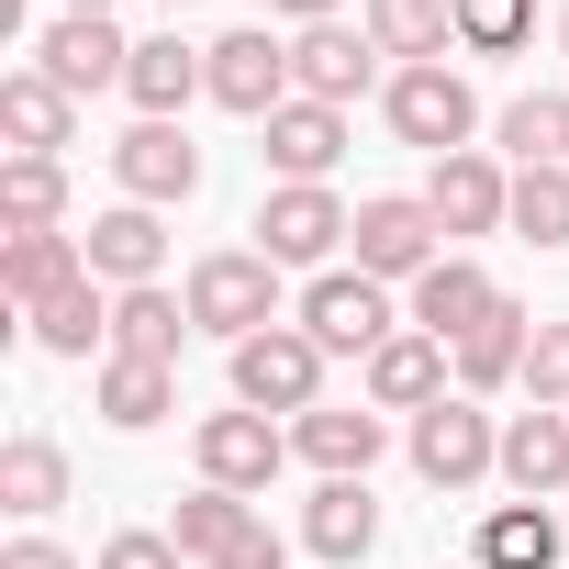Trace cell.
<instances>
[{
	"label": "cell",
	"mask_w": 569,
	"mask_h": 569,
	"mask_svg": "<svg viewBox=\"0 0 569 569\" xmlns=\"http://www.w3.org/2000/svg\"><path fill=\"white\" fill-rule=\"evenodd\" d=\"M536 0H458V57H525Z\"/></svg>",
	"instance_id": "e575fe53"
},
{
	"label": "cell",
	"mask_w": 569,
	"mask_h": 569,
	"mask_svg": "<svg viewBox=\"0 0 569 569\" xmlns=\"http://www.w3.org/2000/svg\"><path fill=\"white\" fill-rule=\"evenodd\" d=\"M413 480H425V491H480V480H502V425H491L469 391L425 402V413H413Z\"/></svg>",
	"instance_id": "277c9868"
},
{
	"label": "cell",
	"mask_w": 569,
	"mask_h": 569,
	"mask_svg": "<svg viewBox=\"0 0 569 569\" xmlns=\"http://www.w3.org/2000/svg\"><path fill=\"white\" fill-rule=\"evenodd\" d=\"M502 302H513L502 279H491L480 257H458V246H447V257H436V268L413 279V302H402V325H413V336H436V347H469V336H480V325H491Z\"/></svg>",
	"instance_id": "ba28073f"
},
{
	"label": "cell",
	"mask_w": 569,
	"mask_h": 569,
	"mask_svg": "<svg viewBox=\"0 0 569 569\" xmlns=\"http://www.w3.org/2000/svg\"><path fill=\"white\" fill-rule=\"evenodd\" d=\"M502 480H513V502H569V413L525 402L502 425Z\"/></svg>",
	"instance_id": "7402d4cb"
},
{
	"label": "cell",
	"mask_w": 569,
	"mask_h": 569,
	"mask_svg": "<svg viewBox=\"0 0 569 569\" xmlns=\"http://www.w3.org/2000/svg\"><path fill=\"white\" fill-rule=\"evenodd\" d=\"M234 402H246V413H291V425H302V413L325 402V347H313L302 325L246 336V347H234Z\"/></svg>",
	"instance_id": "52a82bcc"
},
{
	"label": "cell",
	"mask_w": 569,
	"mask_h": 569,
	"mask_svg": "<svg viewBox=\"0 0 569 569\" xmlns=\"http://www.w3.org/2000/svg\"><path fill=\"white\" fill-rule=\"evenodd\" d=\"M190 458H201V480H223V491H268L279 480V458H291V425H279V413H201V436H190Z\"/></svg>",
	"instance_id": "30bf717a"
},
{
	"label": "cell",
	"mask_w": 569,
	"mask_h": 569,
	"mask_svg": "<svg viewBox=\"0 0 569 569\" xmlns=\"http://www.w3.org/2000/svg\"><path fill=\"white\" fill-rule=\"evenodd\" d=\"M0 569H79L57 536H12V547H0Z\"/></svg>",
	"instance_id": "f35d334b"
},
{
	"label": "cell",
	"mask_w": 569,
	"mask_h": 569,
	"mask_svg": "<svg viewBox=\"0 0 569 569\" xmlns=\"http://www.w3.org/2000/svg\"><path fill=\"white\" fill-rule=\"evenodd\" d=\"M90 279V246L57 223V234H0V291H12V313H46L57 291H79Z\"/></svg>",
	"instance_id": "44dd1931"
},
{
	"label": "cell",
	"mask_w": 569,
	"mask_h": 569,
	"mask_svg": "<svg viewBox=\"0 0 569 569\" xmlns=\"http://www.w3.org/2000/svg\"><path fill=\"white\" fill-rule=\"evenodd\" d=\"M525 347H536V313H525V302H502V313H491L469 347H447V358H458V391H469V402L525 391Z\"/></svg>",
	"instance_id": "4316f807"
},
{
	"label": "cell",
	"mask_w": 569,
	"mask_h": 569,
	"mask_svg": "<svg viewBox=\"0 0 569 569\" xmlns=\"http://www.w3.org/2000/svg\"><path fill=\"white\" fill-rule=\"evenodd\" d=\"M347 246H358V268H369V279L413 291V279H425V268L447 257V223L425 212V190H369V201H358V234H347Z\"/></svg>",
	"instance_id": "8992f818"
},
{
	"label": "cell",
	"mask_w": 569,
	"mask_h": 569,
	"mask_svg": "<svg viewBox=\"0 0 569 569\" xmlns=\"http://www.w3.org/2000/svg\"><path fill=\"white\" fill-rule=\"evenodd\" d=\"M34 68H46L68 101H90V90H123V79H134V46H123L112 12H57V23L34 34Z\"/></svg>",
	"instance_id": "9c48e42d"
},
{
	"label": "cell",
	"mask_w": 569,
	"mask_h": 569,
	"mask_svg": "<svg viewBox=\"0 0 569 569\" xmlns=\"http://www.w3.org/2000/svg\"><path fill=\"white\" fill-rule=\"evenodd\" d=\"M380 447H391V425H380L369 402H313V413L291 425V458H313L325 480H369Z\"/></svg>",
	"instance_id": "ac0fdd59"
},
{
	"label": "cell",
	"mask_w": 569,
	"mask_h": 569,
	"mask_svg": "<svg viewBox=\"0 0 569 569\" xmlns=\"http://www.w3.org/2000/svg\"><path fill=\"white\" fill-rule=\"evenodd\" d=\"M380 123L402 134V146H425V157H458L469 134H480V90L436 57V68H391L380 79Z\"/></svg>",
	"instance_id": "3957f363"
},
{
	"label": "cell",
	"mask_w": 569,
	"mask_h": 569,
	"mask_svg": "<svg viewBox=\"0 0 569 569\" xmlns=\"http://www.w3.org/2000/svg\"><path fill=\"white\" fill-rule=\"evenodd\" d=\"M369 79H380V46H369L358 23H302V34H291V90H302V101H336V112H347Z\"/></svg>",
	"instance_id": "5bb4252c"
},
{
	"label": "cell",
	"mask_w": 569,
	"mask_h": 569,
	"mask_svg": "<svg viewBox=\"0 0 569 569\" xmlns=\"http://www.w3.org/2000/svg\"><path fill=\"white\" fill-rule=\"evenodd\" d=\"M23 336L46 347V358H112V291H101V279H79V291H57L46 313H23Z\"/></svg>",
	"instance_id": "f1b7e54d"
},
{
	"label": "cell",
	"mask_w": 569,
	"mask_h": 569,
	"mask_svg": "<svg viewBox=\"0 0 569 569\" xmlns=\"http://www.w3.org/2000/svg\"><path fill=\"white\" fill-rule=\"evenodd\" d=\"M68 12H112V0H68Z\"/></svg>",
	"instance_id": "60d3db41"
},
{
	"label": "cell",
	"mask_w": 569,
	"mask_h": 569,
	"mask_svg": "<svg viewBox=\"0 0 569 569\" xmlns=\"http://www.w3.org/2000/svg\"><path fill=\"white\" fill-rule=\"evenodd\" d=\"M101 569H190V558H179V536H168V525H123V536L101 547Z\"/></svg>",
	"instance_id": "8d00e7d4"
},
{
	"label": "cell",
	"mask_w": 569,
	"mask_h": 569,
	"mask_svg": "<svg viewBox=\"0 0 569 569\" xmlns=\"http://www.w3.org/2000/svg\"><path fill=\"white\" fill-rule=\"evenodd\" d=\"M291 325H302L325 358H358V369H369V358L402 336V313H391V279H369V268H325V279H302Z\"/></svg>",
	"instance_id": "7a4b0ae2"
},
{
	"label": "cell",
	"mask_w": 569,
	"mask_h": 569,
	"mask_svg": "<svg viewBox=\"0 0 569 569\" xmlns=\"http://www.w3.org/2000/svg\"><path fill=\"white\" fill-rule=\"evenodd\" d=\"M257 134H268L257 157H268L279 179H336V157H347V112H336V101H302V90L279 101Z\"/></svg>",
	"instance_id": "d6986e66"
},
{
	"label": "cell",
	"mask_w": 569,
	"mask_h": 569,
	"mask_svg": "<svg viewBox=\"0 0 569 569\" xmlns=\"http://www.w3.org/2000/svg\"><path fill=\"white\" fill-rule=\"evenodd\" d=\"M558 558H569V513L547 502H491L469 536V569H558Z\"/></svg>",
	"instance_id": "603a6c76"
},
{
	"label": "cell",
	"mask_w": 569,
	"mask_h": 569,
	"mask_svg": "<svg viewBox=\"0 0 569 569\" xmlns=\"http://www.w3.org/2000/svg\"><path fill=\"white\" fill-rule=\"evenodd\" d=\"M190 336H201V325H190V291H168V279L112 291V358H157V369H179Z\"/></svg>",
	"instance_id": "cb8c5ba5"
},
{
	"label": "cell",
	"mask_w": 569,
	"mask_h": 569,
	"mask_svg": "<svg viewBox=\"0 0 569 569\" xmlns=\"http://www.w3.org/2000/svg\"><path fill=\"white\" fill-rule=\"evenodd\" d=\"M525 402L569 413V313H547V325H536V347H525Z\"/></svg>",
	"instance_id": "d590c367"
},
{
	"label": "cell",
	"mask_w": 569,
	"mask_h": 569,
	"mask_svg": "<svg viewBox=\"0 0 569 569\" xmlns=\"http://www.w3.org/2000/svg\"><path fill=\"white\" fill-rule=\"evenodd\" d=\"M358 380H369V413H425V402H447V391H458V358H447L436 336H413V325H402Z\"/></svg>",
	"instance_id": "e0dca14e"
},
{
	"label": "cell",
	"mask_w": 569,
	"mask_h": 569,
	"mask_svg": "<svg viewBox=\"0 0 569 569\" xmlns=\"http://www.w3.org/2000/svg\"><path fill=\"white\" fill-rule=\"evenodd\" d=\"M246 525H257V502H246V491H223V480H201V491H190V502L168 513L179 558H201V569H212V558H223V547H234Z\"/></svg>",
	"instance_id": "1f68e13d"
},
{
	"label": "cell",
	"mask_w": 569,
	"mask_h": 569,
	"mask_svg": "<svg viewBox=\"0 0 569 569\" xmlns=\"http://www.w3.org/2000/svg\"><path fill=\"white\" fill-rule=\"evenodd\" d=\"M268 12H279V23H336L347 0H268Z\"/></svg>",
	"instance_id": "ab89813d"
},
{
	"label": "cell",
	"mask_w": 569,
	"mask_h": 569,
	"mask_svg": "<svg viewBox=\"0 0 569 569\" xmlns=\"http://www.w3.org/2000/svg\"><path fill=\"white\" fill-rule=\"evenodd\" d=\"M190 325L201 336H223V347H246V336H268V325H291L279 313V268L257 257V246H212V257H190Z\"/></svg>",
	"instance_id": "6da1fadb"
},
{
	"label": "cell",
	"mask_w": 569,
	"mask_h": 569,
	"mask_svg": "<svg viewBox=\"0 0 569 569\" xmlns=\"http://www.w3.org/2000/svg\"><path fill=\"white\" fill-rule=\"evenodd\" d=\"M558 57H569V12H558Z\"/></svg>",
	"instance_id": "b9f144b4"
},
{
	"label": "cell",
	"mask_w": 569,
	"mask_h": 569,
	"mask_svg": "<svg viewBox=\"0 0 569 569\" xmlns=\"http://www.w3.org/2000/svg\"><path fill=\"white\" fill-rule=\"evenodd\" d=\"M123 101H134L146 123H179L190 101H212V46H179V34H146V46H134V79H123Z\"/></svg>",
	"instance_id": "2e32d148"
},
{
	"label": "cell",
	"mask_w": 569,
	"mask_h": 569,
	"mask_svg": "<svg viewBox=\"0 0 569 569\" xmlns=\"http://www.w3.org/2000/svg\"><path fill=\"white\" fill-rule=\"evenodd\" d=\"M112 179H123V201H146V212H179V201L201 190V146H190L179 123H134V134L112 146Z\"/></svg>",
	"instance_id": "4fadbf2b"
},
{
	"label": "cell",
	"mask_w": 569,
	"mask_h": 569,
	"mask_svg": "<svg viewBox=\"0 0 569 569\" xmlns=\"http://www.w3.org/2000/svg\"><path fill=\"white\" fill-rule=\"evenodd\" d=\"M0 502H12L23 525L57 513V502H68V447H57V436H12V447H0Z\"/></svg>",
	"instance_id": "4dcf8cb0"
},
{
	"label": "cell",
	"mask_w": 569,
	"mask_h": 569,
	"mask_svg": "<svg viewBox=\"0 0 569 569\" xmlns=\"http://www.w3.org/2000/svg\"><path fill=\"white\" fill-rule=\"evenodd\" d=\"M0 223L12 234H57L68 223V157H0Z\"/></svg>",
	"instance_id": "f546056e"
},
{
	"label": "cell",
	"mask_w": 569,
	"mask_h": 569,
	"mask_svg": "<svg viewBox=\"0 0 569 569\" xmlns=\"http://www.w3.org/2000/svg\"><path fill=\"white\" fill-rule=\"evenodd\" d=\"M491 134H502L513 168H558V146H569V101H558V90H525V101H502Z\"/></svg>",
	"instance_id": "d6a6232c"
},
{
	"label": "cell",
	"mask_w": 569,
	"mask_h": 569,
	"mask_svg": "<svg viewBox=\"0 0 569 569\" xmlns=\"http://www.w3.org/2000/svg\"><path fill=\"white\" fill-rule=\"evenodd\" d=\"M302 547H313L325 569H358V558L380 547V502H369V480H325V491L302 502Z\"/></svg>",
	"instance_id": "484cf974"
},
{
	"label": "cell",
	"mask_w": 569,
	"mask_h": 569,
	"mask_svg": "<svg viewBox=\"0 0 569 569\" xmlns=\"http://www.w3.org/2000/svg\"><path fill=\"white\" fill-rule=\"evenodd\" d=\"M90 402H101V425L146 436V425H168V413H179V369H157V358H101Z\"/></svg>",
	"instance_id": "83f0119b"
},
{
	"label": "cell",
	"mask_w": 569,
	"mask_h": 569,
	"mask_svg": "<svg viewBox=\"0 0 569 569\" xmlns=\"http://www.w3.org/2000/svg\"><path fill=\"white\" fill-rule=\"evenodd\" d=\"M0 146H12V157H68L79 146V101L46 68H12V79H0Z\"/></svg>",
	"instance_id": "ffe728a7"
},
{
	"label": "cell",
	"mask_w": 569,
	"mask_h": 569,
	"mask_svg": "<svg viewBox=\"0 0 569 569\" xmlns=\"http://www.w3.org/2000/svg\"><path fill=\"white\" fill-rule=\"evenodd\" d=\"M212 569H291V547H279V536H268V525H246V536H234V547H223V558H212Z\"/></svg>",
	"instance_id": "74e56055"
},
{
	"label": "cell",
	"mask_w": 569,
	"mask_h": 569,
	"mask_svg": "<svg viewBox=\"0 0 569 569\" xmlns=\"http://www.w3.org/2000/svg\"><path fill=\"white\" fill-rule=\"evenodd\" d=\"M358 34L391 57V68H436L458 46V0H358Z\"/></svg>",
	"instance_id": "d4e9b609"
},
{
	"label": "cell",
	"mask_w": 569,
	"mask_h": 569,
	"mask_svg": "<svg viewBox=\"0 0 569 569\" xmlns=\"http://www.w3.org/2000/svg\"><path fill=\"white\" fill-rule=\"evenodd\" d=\"M513 234L525 246H569V168H513Z\"/></svg>",
	"instance_id": "836d02e7"
},
{
	"label": "cell",
	"mask_w": 569,
	"mask_h": 569,
	"mask_svg": "<svg viewBox=\"0 0 569 569\" xmlns=\"http://www.w3.org/2000/svg\"><path fill=\"white\" fill-rule=\"evenodd\" d=\"M168 12H201V0H168Z\"/></svg>",
	"instance_id": "7bdbcfd3"
},
{
	"label": "cell",
	"mask_w": 569,
	"mask_h": 569,
	"mask_svg": "<svg viewBox=\"0 0 569 569\" xmlns=\"http://www.w3.org/2000/svg\"><path fill=\"white\" fill-rule=\"evenodd\" d=\"M425 212H436L447 234H491V223H513V168L480 157V146H458V157L425 168Z\"/></svg>",
	"instance_id": "8fae6325"
},
{
	"label": "cell",
	"mask_w": 569,
	"mask_h": 569,
	"mask_svg": "<svg viewBox=\"0 0 569 569\" xmlns=\"http://www.w3.org/2000/svg\"><path fill=\"white\" fill-rule=\"evenodd\" d=\"M90 279H101V291H146V279L168 268V223L146 212V201H112V212H90Z\"/></svg>",
	"instance_id": "9a60e30c"
},
{
	"label": "cell",
	"mask_w": 569,
	"mask_h": 569,
	"mask_svg": "<svg viewBox=\"0 0 569 569\" xmlns=\"http://www.w3.org/2000/svg\"><path fill=\"white\" fill-rule=\"evenodd\" d=\"M558 168H569V146H558Z\"/></svg>",
	"instance_id": "ee69618b"
},
{
	"label": "cell",
	"mask_w": 569,
	"mask_h": 569,
	"mask_svg": "<svg viewBox=\"0 0 569 569\" xmlns=\"http://www.w3.org/2000/svg\"><path fill=\"white\" fill-rule=\"evenodd\" d=\"M212 101L246 112V123H268L279 101H291V46H279L268 23H234V34L212 46Z\"/></svg>",
	"instance_id": "7c38bea8"
},
{
	"label": "cell",
	"mask_w": 569,
	"mask_h": 569,
	"mask_svg": "<svg viewBox=\"0 0 569 569\" xmlns=\"http://www.w3.org/2000/svg\"><path fill=\"white\" fill-rule=\"evenodd\" d=\"M347 234H358V212H347L325 179H279V190L257 201V257H268V268H313V279H325Z\"/></svg>",
	"instance_id": "5b68a950"
}]
</instances>
